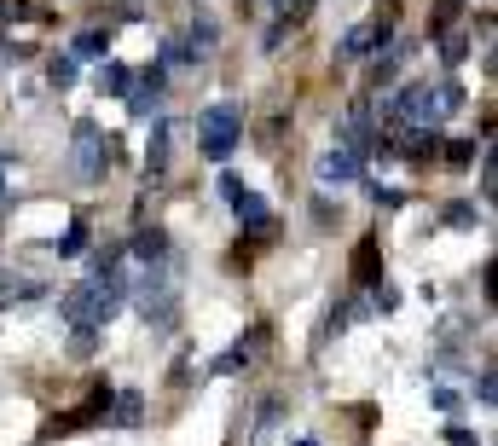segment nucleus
Segmentation results:
<instances>
[{
    "instance_id": "4be33fe9",
    "label": "nucleus",
    "mask_w": 498,
    "mask_h": 446,
    "mask_svg": "<svg viewBox=\"0 0 498 446\" xmlns=\"http://www.w3.org/2000/svg\"><path fill=\"white\" fill-rule=\"evenodd\" d=\"M446 157H453V163H470L475 146H470V139H458V146H446Z\"/></svg>"
},
{
    "instance_id": "412c9836",
    "label": "nucleus",
    "mask_w": 498,
    "mask_h": 446,
    "mask_svg": "<svg viewBox=\"0 0 498 446\" xmlns=\"http://www.w3.org/2000/svg\"><path fill=\"white\" fill-rule=\"evenodd\" d=\"M470 58V41H446V64H463Z\"/></svg>"
},
{
    "instance_id": "f03ea898",
    "label": "nucleus",
    "mask_w": 498,
    "mask_h": 446,
    "mask_svg": "<svg viewBox=\"0 0 498 446\" xmlns=\"http://www.w3.org/2000/svg\"><path fill=\"white\" fill-rule=\"evenodd\" d=\"M197 139H204V157L226 163V157L238 151V139H244V110L238 105H209L204 117H197Z\"/></svg>"
},
{
    "instance_id": "aec40b11",
    "label": "nucleus",
    "mask_w": 498,
    "mask_h": 446,
    "mask_svg": "<svg viewBox=\"0 0 498 446\" xmlns=\"http://www.w3.org/2000/svg\"><path fill=\"white\" fill-rule=\"evenodd\" d=\"M446 220H453V227H470L475 209H470V203H453V209H446Z\"/></svg>"
},
{
    "instance_id": "4468645a",
    "label": "nucleus",
    "mask_w": 498,
    "mask_h": 446,
    "mask_svg": "<svg viewBox=\"0 0 498 446\" xmlns=\"http://www.w3.org/2000/svg\"><path fill=\"white\" fill-rule=\"evenodd\" d=\"M371 41H377V24H371V29H348L342 53H348V58H360V53H371Z\"/></svg>"
},
{
    "instance_id": "423d86ee",
    "label": "nucleus",
    "mask_w": 498,
    "mask_h": 446,
    "mask_svg": "<svg viewBox=\"0 0 498 446\" xmlns=\"http://www.w3.org/2000/svg\"><path fill=\"white\" fill-rule=\"evenodd\" d=\"M226 203H232V215H238L244 227H261V232L273 227V209H267V203H261V198H255V191H249V186H238V191H232Z\"/></svg>"
},
{
    "instance_id": "6ab92c4d",
    "label": "nucleus",
    "mask_w": 498,
    "mask_h": 446,
    "mask_svg": "<svg viewBox=\"0 0 498 446\" xmlns=\"http://www.w3.org/2000/svg\"><path fill=\"white\" fill-rule=\"evenodd\" d=\"M493 394H498V382H493V371H481V377H475V400H481V406H493Z\"/></svg>"
},
{
    "instance_id": "f3484780",
    "label": "nucleus",
    "mask_w": 498,
    "mask_h": 446,
    "mask_svg": "<svg viewBox=\"0 0 498 446\" xmlns=\"http://www.w3.org/2000/svg\"><path fill=\"white\" fill-rule=\"evenodd\" d=\"M46 76H53V87H70L75 82V58H53V70H46Z\"/></svg>"
},
{
    "instance_id": "2eb2a0df",
    "label": "nucleus",
    "mask_w": 498,
    "mask_h": 446,
    "mask_svg": "<svg viewBox=\"0 0 498 446\" xmlns=\"http://www.w3.org/2000/svg\"><path fill=\"white\" fill-rule=\"evenodd\" d=\"M116 423H139V411H145V400H139V394H116Z\"/></svg>"
},
{
    "instance_id": "7ed1b4c3",
    "label": "nucleus",
    "mask_w": 498,
    "mask_h": 446,
    "mask_svg": "<svg viewBox=\"0 0 498 446\" xmlns=\"http://www.w3.org/2000/svg\"><path fill=\"white\" fill-rule=\"evenodd\" d=\"M139 313L151 319V325H168L174 319V279H168V267L157 261V267H145V279H139Z\"/></svg>"
},
{
    "instance_id": "b1692460",
    "label": "nucleus",
    "mask_w": 498,
    "mask_h": 446,
    "mask_svg": "<svg viewBox=\"0 0 498 446\" xmlns=\"http://www.w3.org/2000/svg\"><path fill=\"white\" fill-rule=\"evenodd\" d=\"M290 446H319V441H314V435H295V441H290Z\"/></svg>"
},
{
    "instance_id": "1a4fd4ad",
    "label": "nucleus",
    "mask_w": 498,
    "mask_h": 446,
    "mask_svg": "<svg viewBox=\"0 0 498 446\" xmlns=\"http://www.w3.org/2000/svg\"><path fill=\"white\" fill-rule=\"evenodd\" d=\"M354 279H360V284H377L383 279V261H377V244H371V238L354 249Z\"/></svg>"
},
{
    "instance_id": "0eeeda50",
    "label": "nucleus",
    "mask_w": 498,
    "mask_h": 446,
    "mask_svg": "<svg viewBox=\"0 0 498 446\" xmlns=\"http://www.w3.org/2000/svg\"><path fill=\"white\" fill-rule=\"evenodd\" d=\"M157 105H163V70H145V76L134 82L128 110H134V117H157Z\"/></svg>"
},
{
    "instance_id": "6e6552de",
    "label": "nucleus",
    "mask_w": 498,
    "mask_h": 446,
    "mask_svg": "<svg viewBox=\"0 0 498 446\" xmlns=\"http://www.w3.org/2000/svg\"><path fill=\"white\" fill-rule=\"evenodd\" d=\"M134 255H139L145 267L168 261V238H163V227H145V232H139V238H134Z\"/></svg>"
},
{
    "instance_id": "f8f14e48",
    "label": "nucleus",
    "mask_w": 498,
    "mask_h": 446,
    "mask_svg": "<svg viewBox=\"0 0 498 446\" xmlns=\"http://www.w3.org/2000/svg\"><path fill=\"white\" fill-rule=\"evenodd\" d=\"M163 163H168V127L157 122V127H151V151H145V168H151V174H163Z\"/></svg>"
},
{
    "instance_id": "f257e3e1",
    "label": "nucleus",
    "mask_w": 498,
    "mask_h": 446,
    "mask_svg": "<svg viewBox=\"0 0 498 446\" xmlns=\"http://www.w3.org/2000/svg\"><path fill=\"white\" fill-rule=\"evenodd\" d=\"M122 296H128V273H122L116 255H105L99 267H93V279L82 284V290L65 296V319L75 325V354H87L93 337H99V325H111Z\"/></svg>"
},
{
    "instance_id": "20e7f679",
    "label": "nucleus",
    "mask_w": 498,
    "mask_h": 446,
    "mask_svg": "<svg viewBox=\"0 0 498 446\" xmlns=\"http://www.w3.org/2000/svg\"><path fill=\"white\" fill-rule=\"evenodd\" d=\"M75 168H82V180H93V174L105 168V139H99V127H93V122L75 127Z\"/></svg>"
},
{
    "instance_id": "9d476101",
    "label": "nucleus",
    "mask_w": 498,
    "mask_h": 446,
    "mask_svg": "<svg viewBox=\"0 0 498 446\" xmlns=\"http://www.w3.org/2000/svg\"><path fill=\"white\" fill-rule=\"evenodd\" d=\"M99 87H105V93H128V87H134V70H128V64H111V58H105Z\"/></svg>"
},
{
    "instance_id": "393cba45",
    "label": "nucleus",
    "mask_w": 498,
    "mask_h": 446,
    "mask_svg": "<svg viewBox=\"0 0 498 446\" xmlns=\"http://www.w3.org/2000/svg\"><path fill=\"white\" fill-rule=\"evenodd\" d=\"M0 18H6V6H0Z\"/></svg>"
},
{
    "instance_id": "5701e85b",
    "label": "nucleus",
    "mask_w": 498,
    "mask_h": 446,
    "mask_svg": "<svg viewBox=\"0 0 498 446\" xmlns=\"http://www.w3.org/2000/svg\"><path fill=\"white\" fill-rule=\"evenodd\" d=\"M446 441H453V446H475V435H470V429H453Z\"/></svg>"
},
{
    "instance_id": "a211bd4d",
    "label": "nucleus",
    "mask_w": 498,
    "mask_h": 446,
    "mask_svg": "<svg viewBox=\"0 0 498 446\" xmlns=\"http://www.w3.org/2000/svg\"><path fill=\"white\" fill-rule=\"evenodd\" d=\"M192 41H197L192 53H209V41H214V18H197V24H192Z\"/></svg>"
},
{
    "instance_id": "9b49d317",
    "label": "nucleus",
    "mask_w": 498,
    "mask_h": 446,
    "mask_svg": "<svg viewBox=\"0 0 498 446\" xmlns=\"http://www.w3.org/2000/svg\"><path fill=\"white\" fill-rule=\"evenodd\" d=\"M105 46H111L105 29H82V35H75V58H105Z\"/></svg>"
},
{
    "instance_id": "ddd939ff",
    "label": "nucleus",
    "mask_w": 498,
    "mask_h": 446,
    "mask_svg": "<svg viewBox=\"0 0 498 446\" xmlns=\"http://www.w3.org/2000/svg\"><path fill=\"white\" fill-rule=\"evenodd\" d=\"M18 296H35V284H29L24 273H0V308H6V301H18Z\"/></svg>"
},
{
    "instance_id": "dca6fc26",
    "label": "nucleus",
    "mask_w": 498,
    "mask_h": 446,
    "mask_svg": "<svg viewBox=\"0 0 498 446\" xmlns=\"http://www.w3.org/2000/svg\"><path fill=\"white\" fill-rule=\"evenodd\" d=\"M82 249H87V227H70L58 238V255H82Z\"/></svg>"
},
{
    "instance_id": "39448f33",
    "label": "nucleus",
    "mask_w": 498,
    "mask_h": 446,
    "mask_svg": "<svg viewBox=\"0 0 498 446\" xmlns=\"http://www.w3.org/2000/svg\"><path fill=\"white\" fill-rule=\"evenodd\" d=\"M348 180H360V157L354 151H324L319 157V186H348Z\"/></svg>"
}]
</instances>
